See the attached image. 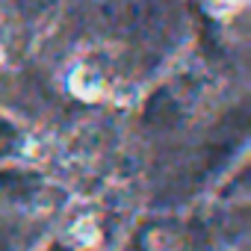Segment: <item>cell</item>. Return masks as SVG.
<instances>
[{"instance_id":"obj_1","label":"cell","mask_w":251,"mask_h":251,"mask_svg":"<svg viewBox=\"0 0 251 251\" xmlns=\"http://www.w3.org/2000/svg\"><path fill=\"white\" fill-rule=\"evenodd\" d=\"M62 242L71 251H98L106 242V225L98 210H77L62 225Z\"/></svg>"},{"instance_id":"obj_2","label":"cell","mask_w":251,"mask_h":251,"mask_svg":"<svg viewBox=\"0 0 251 251\" xmlns=\"http://www.w3.org/2000/svg\"><path fill=\"white\" fill-rule=\"evenodd\" d=\"M65 89L86 103H98L109 95V77L100 65L95 62H77L71 65V71L65 74Z\"/></svg>"},{"instance_id":"obj_3","label":"cell","mask_w":251,"mask_h":251,"mask_svg":"<svg viewBox=\"0 0 251 251\" xmlns=\"http://www.w3.org/2000/svg\"><path fill=\"white\" fill-rule=\"evenodd\" d=\"M0 62H3V48H0Z\"/></svg>"}]
</instances>
